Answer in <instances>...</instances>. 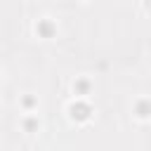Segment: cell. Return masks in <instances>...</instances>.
Wrapping results in <instances>:
<instances>
[{
  "mask_svg": "<svg viewBox=\"0 0 151 151\" xmlns=\"http://www.w3.org/2000/svg\"><path fill=\"white\" fill-rule=\"evenodd\" d=\"M149 113H151V104H149V101H139V104H137V116H139V118H146Z\"/></svg>",
  "mask_w": 151,
  "mask_h": 151,
  "instance_id": "3957f363",
  "label": "cell"
},
{
  "mask_svg": "<svg viewBox=\"0 0 151 151\" xmlns=\"http://www.w3.org/2000/svg\"><path fill=\"white\" fill-rule=\"evenodd\" d=\"M71 116L78 118V120H85V118L90 116V106H87V104H73V106H71Z\"/></svg>",
  "mask_w": 151,
  "mask_h": 151,
  "instance_id": "6da1fadb",
  "label": "cell"
},
{
  "mask_svg": "<svg viewBox=\"0 0 151 151\" xmlns=\"http://www.w3.org/2000/svg\"><path fill=\"white\" fill-rule=\"evenodd\" d=\"M35 31L42 35V38H50L52 33H54V26H52V21H47V19H42L38 26H35Z\"/></svg>",
  "mask_w": 151,
  "mask_h": 151,
  "instance_id": "7a4b0ae2",
  "label": "cell"
},
{
  "mask_svg": "<svg viewBox=\"0 0 151 151\" xmlns=\"http://www.w3.org/2000/svg\"><path fill=\"white\" fill-rule=\"evenodd\" d=\"M73 90H76L78 94H85V92L90 90V83H87V80H78V83L73 85Z\"/></svg>",
  "mask_w": 151,
  "mask_h": 151,
  "instance_id": "277c9868",
  "label": "cell"
}]
</instances>
